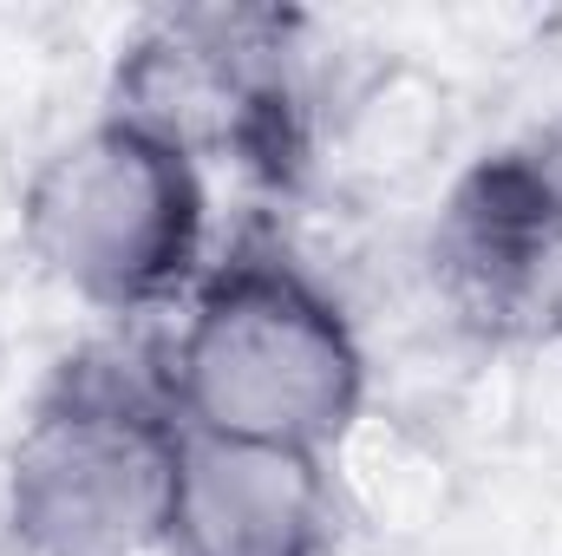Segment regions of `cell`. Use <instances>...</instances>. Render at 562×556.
Segmentation results:
<instances>
[{
    "label": "cell",
    "mask_w": 562,
    "mask_h": 556,
    "mask_svg": "<svg viewBox=\"0 0 562 556\" xmlns=\"http://www.w3.org/2000/svg\"><path fill=\"white\" fill-rule=\"evenodd\" d=\"M157 380L183 432L334 458L367 413L373 360L314 263L281 230L243 223L177 301Z\"/></svg>",
    "instance_id": "6da1fadb"
},
{
    "label": "cell",
    "mask_w": 562,
    "mask_h": 556,
    "mask_svg": "<svg viewBox=\"0 0 562 556\" xmlns=\"http://www.w3.org/2000/svg\"><path fill=\"white\" fill-rule=\"evenodd\" d=\"M183 419L157 360L66 354L20 419L0 471V531L20 556H150L164 544Z\"/></svg>",
    "instance_id": "7a4b0ae2"
},
{
    "label": "cell",
    "mask_w": 562,
    "mask_h": 556,
    "mask_svg": "<svg viewBox=\"0 0 562 556\" xmlns=\"http://www.w3.org/2000/svg\"><path fill=\"white\" fill-rule=\"evenodd\" d=\"M20 243L72 301L138 321L177 308L210 249V177L125 112L86 119L20 190Z\"/></svg>",
    "instance_id": "3957f363"
},
{
    "label": "cell",
    "mask_w": 562,
    "mask_h": 556,
    "mask_svg": "<svg viewBox=\"0 0 562 556\" xmlns=\"http://www.w3.org/2000/svg\"><path fill=\"white\" fill-rule=\"evenodd\" d=\"M301 13L281 7H177L150 13L119 46L112 112L150 125L196 164H236L262 184H294L314 151L301 79Z\"/></svg>",
    "instance_id": "277c9868"
},
{
    "label": "cell",
    "mask_w": 562,
    "mask_h": 556,
    "mask_svg": "<svg viewBox=\"0 0 562 556\" xmlns=\"http://www.w3.org/2000/svg\"><path fill=\"white\" fill-rule=\"evenodd\" d=\"M425 281L438 314L491 354L562 341V125L471 157L431 223Z\"/></svg>",
    "instance_id": "5b68a950"
},
{
    "label": "cell",
    "mask_w": 562,
    "mask_h": 556,
    "mask_svg": "<svg viewBox=\"0 0 562 556\" xmlns=\"http://www.w3.org/2000/svg\"><path fill=\"white\" fill-rule=\"evenodd\" d=\"M164 556H334L340 491L334 458L183 432Z\"/></svg>",
    "instance_id": "8992f818"
}]
</instances>
